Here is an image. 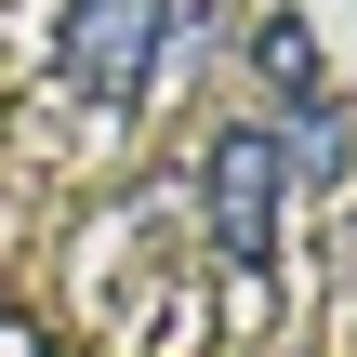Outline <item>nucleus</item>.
I'll use <instances>...</instances> for the list:
<instances>
[{"label":"nucleus","instance_id":"obj_1","mask_svg":"<svg viewBox=\"0 0 357 357\" xmlns=\"http://www.w3.org/2000/svg\"><path fill=\"white\" fill-rule=\"evenodd\" d=\"M199 199H212V252H225L238 278H265V265H278V212H291L278 132H265V119H225V132L199 146Z\"/></svg>","mask_w":357,"mask_h":357},{"label":"nucleus","instance_id":"obj_2","mask_svg":"<svg viewBox=\"0 0 357 357\" xmlns=\"http://www.w3.org/2000/svg\"><path fill=\"white\" fill-rule=\"evenodd\" d=\"M172 66V0H66V93L79 106H146V79Z\"/></svg>","mask_w":357,"mask_h":357}]
</instances>
